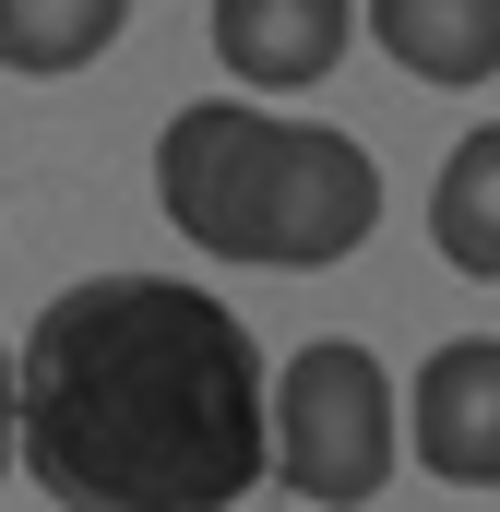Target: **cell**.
I'll return each instance as SVG.
<instances>
[{"instance_id":"1","label":"cell","mask_w":500,"mask_h":512,"mask_svg":"<svg viewBox=\"0 0 500 512\" xmlns=\"http://www.w3.org/2000/svg\"><path fill=\"white\" fill-rule=\"evenodd\" d=\"M12 453L72 512H227L262 489V346L179 274H84L12 358Z\"/></svg>"},{"instance_id":"2","label":"cell","mask_w":500,"mask_h":512,"mask_svg":"<svg viewBox=\"0 0 500 512\" xmlns=\"http://www.w3.org/2000/svg\"><path fill=\"white\" fill-rule=\"evenodd\" d=\"M155 203L203 262L322 274L381 227V167L322 120H286L262 96H203L155 143Z\"/></svg>"},{"instance_id":"3","label":"cell","mask_w":500,"mask_h":512,"mask_svg":"<svg viewBox=\"0 0 500 512\" xmlns=\"http://www.w3.org/2000/svg\"><path fill=\"white\" fill-rule=\"evenodd\" d=\"M262 477H286L322 512H358L393 489V370L370 346L322 334L286 358V382L262 393Z\"/></svg>"},{"instance_id":"4","label":"cell","mask_w":500,"mask_h":512,"mask_svg":"<svg viewBox=\"0 0 500 512\" xmlns=\"http://www.w3.org/2000/svg\"><path fill=\"white\" fill-rule=\"evenodd\" d=\"M405 429H417V465L465 501L500 489V334H453L429 346V370L405 393Z\"/></svg>"},{"instance_id":"5","label":"cell","mask_w":500,"mask_h":512,"mask_svg":"<svg viewBox=\"0 0 500 512\" xmlns=\"http://www.w3.org/2000/svg\"><path fill=\"white\" fill-rule=\"evenodd\" d=\"M358 36V0H215V60L250 96H310Z\"/></svg>"},{"instance_id":"6","label":"cell","mask_w":500,"mask_h":512,"mask_svg":"<svg viewBox=\"0 0 500 512\" xmlns=\"http://www.w3.org/2000/svg\"><path fill=\"white\" fill-rule=\"evenodd\" d=\"M393 72L417 84H489L500 72V0H358Z\"/></svg>"},{"instance_id":"7","label":"cell","mask_w":500,"mask_h":512,"mask_svg":"<svg viewBox=\"0 0 500 512\" xmlns=\"http://www.w3.org/2000/svg\"><path fill=\"white\" fill-rule=\"evenodd\" d=\"M429 239H441L453 274L500 286V120L465 131V143L441 155V179H429Z\"/></svg>"},{"instance_id":"8","label":"cell","mask_w":500,"mask_h":512,"mask_svg":"<svg viewBox=\"0 0 500 512\" xmlns=\"http://www.w3.org/2000/svg\"><path fill=\"white\" fill-rule=\"evenodd\" d=\"M131 24V0H0V72H84Z\"/></svg>"},{"instance_id":"9","label":"cell","mask_w":500,"mask_h":512,"mask_svg":"<svg viewBox=\"0 0 500 512\" xmlns=\"http://www.w3.org/2000/svg\"><path fill=\"white\" fill-rule=\"evenodd\" d=\"M0 477H12V358H0Z\"/></svg>"}]
</instances>
